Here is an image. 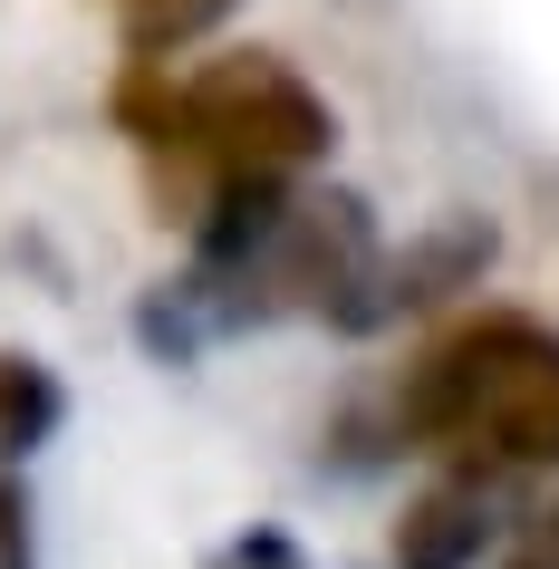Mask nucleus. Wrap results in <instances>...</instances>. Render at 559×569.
<instances>
[{
	"label": "nucleus",
	"instance_id": "7ed1b4c3",
	"mask_svg": "<svg viewBox=\"0 0 559 569\" xmlns=\"http://www.w3.org/2000/svg\"><path fill=\"white\" fill-rule=\"evenodd\" d=\"M482 540H492V502H482V482H453V492H425V502H415L396 560L406 569H463Z\"/></svg>",
	"mask_w": 559,
	"mask_h": 569
},
{
	"label": "nucleus",
	"instance_id": "423d86ee",
	"mask_svg": "<svg viewBox=\"0 0 559 569\" xmlns=\"http://www.w3.org/2000/svg\"><path fill=\"white\" fill-rule=\"evenodd\" d=\"M0 569H30V502H20V482H0Z\"/></svg>",
	"mask_w": 559,
	"mask_h": 569
},
{
	"label": "nucleus",
	"instance_id": "39448f33",
	"mask_svg": "<svg viewBox=\"0 0 559 569\" xmlns=\"http://www.w3.org/2000/svg\"><path fill=\"white\" fill-rule=\"evenodd\" d=\"M107 10L126 20L136 49H183V39H203L212 20H222L232 0H107Z\"/></svg>",
	"mask_w": 559,
	"mask_h": 569
},
{
	"label": "nucleus",
	"instance_id": "f257e3e1",
	"mask_svg": "<svg viewBox=\"0 0 559 569\" xmlns=\"http://www.w3.org/2000/svg\"><path fill=\"white\" fill-rule=\"evenodd\" d=\"M406 425L472 463H559V338L530 319H472L406 377Z\"/></svg>",
	"mask_w": 559,
	"mask_h": 569
},
{
	"label": "nucleus",
	"instance_id": "f03ea898",
	"mask_svg": "<svg viewBox=\"0 0 559 569\" xmlns=\"http://www.w3.org/2000/svg\"><path fill=\"white\" fill-rule=\"evenodd\" d=\"M154 146H174L183 164H203L222 193H241V183H290L299 164L328 154V107L280 59H212V68H193V78L164 88Z\"/></svg>",
	"mask_w": 559,
	"mask_h": 569
},
{
	"label": "nucleus",
	"instance_id": "20e7f679",
	"mask_svg": "<svg viewBox=\"0 0 559 569\" xmlns=\"http://www.w3.org/2000/svg\"><path fill=\"white\" fill-rule=\"evenodd\" d=\"M49 425H59V377L39 358H0V453L49 445Z\"/></svg>",
	"mask_w": 559,
	"mask_h": 569
}]
</instances>
